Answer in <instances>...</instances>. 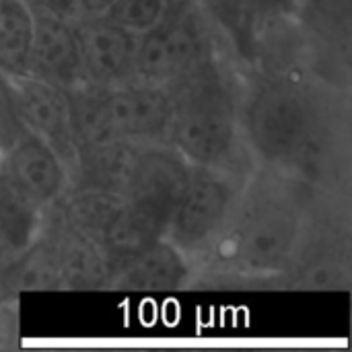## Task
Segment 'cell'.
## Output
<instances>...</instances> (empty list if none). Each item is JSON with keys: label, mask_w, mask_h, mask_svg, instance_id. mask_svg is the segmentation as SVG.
<instances>
[{"label": "cell", "mask_w": 352, "mask_h": 352, "mask_svg": "<svg viewBox=\"0 0 352 352\" xmlns=\"http://www.w3.org/2000/svg\"><path fill=\"white\" fill-rule=\"evenodd\" d=\"M324 196L297 177L256 165L243 182L225 231L202 260L245 278L287 276Z\"/></svg>", "instance_id": "obj_2"}, {"label": "cell", "mask_w": 352, "mask_h": 352, "mask_svg": "<svg viewBox=\"0 0 352 352\" xmlns=\"http://www.w3.org/2000/svg\"><path fill=\"white\" fill-rule=\"evenodd\" d=\"M8 182L33 206L47 212L70 190V173L58 153L39 136L27 132L0 155Z\"/></svg>", "instance_id": "obj_9"}, {"label": "cell", "mask_w": 352, "mask_h": 352, "mask_svg": "<svg viewBox=\"0 0 352 352\" xmlns=\"http://www.w3.org/2000/svg\"><path fill=\"white\" fill-rule=\"evenodd\" d=\"M243 68L219 52L169 82L167 142L194 165L250 173V157L239 128Z\"/></svg>", "instance_id": "obj_3"}, {"label": "cell", "mask_w": 352, "mask_h": 352, "mask_svg": "<svg viewBox=\"0 0 352 352\" xmlns=\"http://www.w3.org/2000/svg\"><path fill=\"white\" fill-rule=\"evenodd\" d=\"M45 212L8 182L0 163V274L14 266L37 241Z\"/></svg>", "instance_id": "obj_15"}, {"label": "cell", "mask_w": 352, "mask_h": 352, "mask_svg": "<svg viewBox=\"0 0 352 352\" xmlns=\"http://www.w3.org/2000/svg\"><path fill=\"white\" fill-rule=\"evenodd\" d=\"M85 82L118 87L136 80L138 33L105 14L74 19Z\"/></svg>", "instance_id": "obj_8"}, {"label": "cell", "mask_w": 352, "mask_h": 352, "mask_svg": "<svg viewBox=\"0 0 352 352\" xmlns=\"http://www.w3.org/2000/svg\"><path fill=\"white\" fill-rule=\"evenodd\" d=\"M248 175L192 163L163 237L192 260H202L225 231Z\"/></svg>", "instance_id": "obj_6"}, {"label": "cell", "mask_w": 352, "mask_h": 352, "mask_svg": "<svg viewBox=\"0 0 352 352\" xmlns=\"http://www.w3.org/2000/svg\"><path fill=\"white\" fill-rule=\"evenodd\" d=\"M227 52L194 0H173L165 14L138 33L136 80L167 87L210 56Z\"/></svg>", "instance_id": "obj_5"}, {"label": "cell", "mask_w": 352, "mask_h": 352, "mask_svg": "<svg viewBox=\"0 0 352 352\" xmlns=\"http://www.w3.org/2000/svg\"><path fill=\"white\" fill-rule=\"evenodd\" d=\"M346 93L311 74L243 68L239 128L254 163L336 194L349 165Z\"/></svg>", "instance_id": "obj_1"}, {"label": "cell", "mask_w": 352, "mask_h": 352, "mask_svg": "<svg viewBox=\"0 0 352 352\" xmlns=\"http://www.w3.org/2000/svg\"><path fill=\"white\" fill-rule=\"evenodd\" d=\"M299 2L301 0H248V6H250V14L256 27V23L266 21V19L297 16Z\"/></svg>", "instance_id": "obj_20"}, {"label": "cell", "mask_w": 352, "mask_h": 352, "mask_svg": "<svg viewBox=\"0 0 352 352\" xmlns=\"http://www.w3.org/2000/svg\"><path fill=\"white\" fill-rule=\"evenodd\" d=\"M76 2H78V16L103 14L113 4V0H76Z\"/></svg>", "instance_id": "obj_22"}, {"label": "cell", "mask_w": 352, "mask_h": 352, "mask_svg": "<svg viewBox=\"0 0 352 352\" xmlns=\"http://www.w3.org/2000/svg\"><path fill=\"white\" fill-rule=\"evenodd\" d=\"M31 41L33 12L21 0H0V72L27 74Z\"/></svg>", "instance_id": "obj_17"}, {"label": "cell", "mask_w": 352, "mask_h": 352, "mask_svg": "<svg viewBox=\"0 0 352 352\" xmlns=\"http://www.w3.org/2000/svg\"><path fill=\"white\" fill-rule=\"evenodd\" d=\"M206 21L212 25L227 54L241 66H252L254 21L248 0H194Z\"/></svg>", "instance_id": "obj_16"}, {"label": "cell", "mask_w": 352, "mask_h": 352, "mask_svg": "<svg viewBox=\"0 0 352 352\" xmlns=\"http://www.w3.org/2000/svg\"><path fill=\"white\" fill-rule=\"evenodd\" d=\"M12 80L27 130L47 142L70 173L76 155V134L68 91L31 74L12 76Z\"/></svg>", "instance_id": "obj_10"}, {"label": "cell", "mask_w": 352, "mask_h": 352, "mask_svg": "<svg viewBox=\"0 0 352 352\" xmlns=\"http://www.w3.org/2000/svg\"><path fill=\"white\" fill-rule=\"evenodd\" d=\"M171 4L173 0H113L103 14L136 33H142L163 16Z\"/></svg>", "instance_id": "obj_18"}, {"label": "cell", "mask_w": 352, "mask_h": 352, "mask_svg": "<svg viewBox=\"0 0 352 352\" xmlns=\"http://www.w3.org/2000/svg\"><path fill=\"white\" fill-rule=\"evenodd\" d=\"M297 19L320 52L322 78L349 91L352 0H301Z\"/></svg>", "instance_id": "obj_11"}, {"label": "cell", "mask_w": 352, "mask_h": 352, "mask_svg": "<svg viewBox=\"0 0 352 352\" xmlns=\"http://www.w3.org/2000/svg\"><path fill=\"white\" fill-rule=\"evenodd\" d=\"M29 130L23 122L12 76L0 72V155Z\"/></svg>", "instance_id": "obj_19"}, {"label": "cell", "mask_w": 352, "mask_h": 352, "mask_svg": "<svg viewBox=\"0 0 352 352\" xmlns=\"http://www.w3.org/2000/svg\"><path fill=\"white\" fill-rule=\"evenodd\" d=\"M27 74L62 89L85 80L74 19L33 12V41Z\"/></svg>", "instance_id": "obj_12"}, {"label": "cell", "mask_w": 352, "mask_h": 352, "mask_svg": "<svg viewBox=\"0 0 352 352\" xmlns=\"http://www.w3.org/2000/svg\"><path fill=\"white\" fill-rule=\"evenodd\" d=\"M192 264L190 256L161 237L116 268L107 287L122 291H179L192 280Z\"/></svg>", "instance_id": "obj_13"}, {"label": "cell", "mask_w": 352, "mask_h": 352, "mask_svg": "<svg viewBox=\"0 0 352 352\" xmlns=\"http://www.w3.org/2000/svg\"><path fill=\"white\" fill-rule=\"evenodd\" d=\"M190 161L169 142L140 144L120 192L134 225L148 237L161 239L184 192Z\"/></svg>", "instance_id": "obj_7"}, {"label": "cell", "mask_w": 352, "mask_h": 352, "mask_svg": "<svg viewBox=\"0 0 352 352\" xmlns=\"http://www.w3.org/2000/svg\"><path fill=\"white\" fill-rule=\"evenodd\" d=\"M138 146L128 140L80 142L70 169V188L122 192Z\"/></svg>", "instance_id": "obj_14"}, {"label": "cell", "mask_w": 352, "mask_h": 352, "mask_svg": "<svg viewBox=\"0 0 352 352\" xmlns=\"http://www.w3.org/2000/svg\"><path fill=\"white\" fill-rule=\"evenodd\" d=\"M66 91L76 146L101 140L167 142L169 95L165 87L142 80L99 87L82 80Z\"/></svg>", "instance_id": "obj_4"}, {"label": "cell", "mask_w": 352, "mask_h": 352, "mask_svg": "<svg viewBox=\"0 0 352 352\" xmlns=\"http://www.w3.org/2000/svg\"><path fill=\"white\" fill-rule=\"evenodd\" d=\"M31 12H47L66 19L78 16V2L76 0H21Z\"/></svg>", "instance_id": "obj_21"}]
</instances>
